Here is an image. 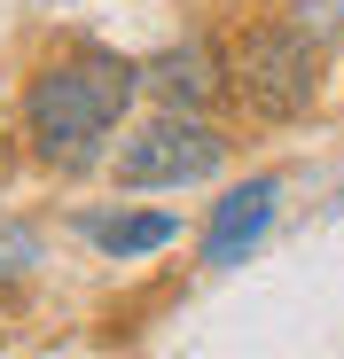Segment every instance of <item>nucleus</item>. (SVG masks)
Instances as JSON below:
<instances>
[{
	"mask_svg": "<svg viewBox=\"0 0 344 359\" xmlns=\"http://www.w3.org/2000/svg\"><path fill=\"white\" fill-rule=\"evenodd\" d=\"M133 94H141V63L118 55V47H71L55 63H39L32 86H24V141H32V156L55 164V172L94 164V149L118 133Z\"/></svg>",
	"mask_w": 344,
	"mask_h": 359,
	"instance_id": "1",
	"label": "nucleus"
},
{
	"mask_svg": "<svg viewBox=\"0 0 344 359\" xmlns=\"http://www.w3.org/2000/svg\"><path fill=\"white\" fill-rule=\"evenodd\" d=\"M227 86L243 94L251 117L290 126L321 102V39L305 24H243L235 55H227Z\"/></svg>",
	"mask_w": 344,
	"mask_h": 359,
	"instance_id": "2",
	"label": "nucleus"
},
{
	"mask_svg": "<svg viewBox=\"0 0 344 359\" xmlns=\"http://www.w3.org/2000/svg\"><path fill=\"white\" fill-rule=\"evenodd\" d=\"M227 164V133H211L196 109H164L141 133H126L118 149V188H188V180H211Z\"/></svg>",
	"mask_w": 344,
	"mask_h": 359,
	"instance_id": "3",
	"label": "nucleus"
},
{
	"mask_svg": "<svg viewBox=\"0 0 344 359\" xmlns=\"http://www.w3.org/2000/svg\"><path fill=\"white\" fill-rule=\"evenodd\" d=\"M141 86L164 102V109H204L227 94V55L211 39H172L164 55H149L141 63Z\"/></svg>",
	"mask_w": 344,
	"mask_h": 359,
	"instance_id": "4",
	"label": "nucleus"
},
{
	"mask_svg": "<svg viewBox=\"0 0 344 359\" xmlns=\"http://www.w3.org/2000/svg\"><path fill=\"white\" fill-rule=\"evenodd\" d=\"M274 196H282V180H243V188H227L204 219V266H235L266 243V226H274Z\"/></svg>",
	"mask_w": 344,
	"mask_h": 359,
	"instance_id": "5",
	"label": "nucleus"
},
{
	"mask_svg": "<svg viewBox=\"0 0 344 359\" xmlns=\"http://www.w3.org/2000/svg\"><path fill=\"white\" fill-rule=\"evenodd\" d=\"M172 234H180L172 211H110V219H86V243L102 258H149V250L172 243Z\"/></svg>",
	"mask_w": 344,
	"mask_h": 359,
	"instance_id": "6",
	"label": "nucleus"
},
{
	"mask_svg": "<svg viewBox=\"0 0 344 359\" xmlns=\"http://www.w3.org/2000/svg\"><path fill=\"white\" fill-rule=\"evenodd\" d=\"M313 39H344V0H305V16H298Z\"/></svg>",
	"mask_w": 344,
	"mask_h": 359,
	"instance_id": "7",
	"label": "nucleus"
},
{
	"mask_svg": "<svg viewBox=\"0 0 344 359\" xmlns=\"http://www.w3.org/2000/svg\"><path fill=\"white\" fill-rule=\"evenodd\" d=\"M32 250H39V243H32L24 226H16V234H0V273H24V266H32Z\"/></svg>",
	"mask_w": 344,
	"mask_h": 359,
	"instance_id": "8",
	"label": "nucleus"
}]
</instances>
